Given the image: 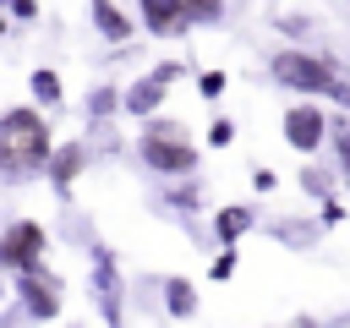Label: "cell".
I'll list each match as a JSON object with an SVG mask.
<instances>
[{
	"mask_svg": "<svg viewBox=\"0 0 350 328\" xmlns=\"http://www.w3.org/2000/svg\"><path fill=\"white\" fill-rule=\"evenodd\" d=\"M301 191H306L312 202H328V197H334V175H328L323 164H306V169H301Z\"/></svg>",
	"mask_w": 350,
	"mask_h": 328,
	"instance_id": "ac0fdd59",
	"label": "cell"
},
{
	"mask_svg": "<svg viewBox=\"0 0 350 328\" xmlns=\"http://www.w3.org/2000/svg\"><path fill=\"white\" fill-rule=\"evenodd\" d=\"M241 268V246H219V257L208 262V284H230Z\"/></svg>",
	"mask_w": 350,
	"mask_h": 328,
	"instance_id": "d6986e66",
	"label": "cell"
},
{
	"mask_svg": "<svg viewBox=\"0 0 350 328\" xmlns=\"http://www.w3.org/2000/svg\"><path fill=\"white\" fill-rule=\"evenodd\" d=\"M88 16H93V33H98L104 44H131V38L142 33V22H137L120 0H88Z\"/></svg>",
	"mask_w": 350,
	"mask_h": 328,
	"instance_id": "8fae6325",
	"label": "cell"
},
{
	"mask_svg": "<svg viewBox=\"0 0 350 328\" xmlns=\"http://www.w3.org/2000/svg\"><path fill=\"white\" fill-rule=\"evenodd\" d=\"M257 224H262L257 219V202H224V208H213V241L219 246H241Z\"/></svg>",
	"mask_w": 350,
	"mask_h": 328,
	"instance_id": "4fadbf2b",
	"label": "cell"
},
{
	"mask_svg": "<svg viewBox=\"0 0 350 328\" xmlns=\"http://www.w3.org/2000/svg\"><path fill=\"white\" fill-rule=\"evenodd\" d=\"M328 120L334 115L323 109V98H295L279 115V137H284V148H295L301 159H312V153L328 148Z\"/></svg>",
	"mask_w": 350,
	"mask_h": 328,
	"instance_id": "8992f818",
	"label": "cell"
},
{
	"mask_svg": "<svg viewBox=\"0 0 350 328\" xmlns=\"http://www.w3.org/2000/svg\"><path fill=\"white\" fill-rule=\"evenodd\" d=\"M224 87H230V71H219V66H208V71H197V93L213 104V98H224Z\"/></svg>",
	"mask_w": 350,
	"mask_h": 328,
	"instance_id": "ffe728a7",
	"label": "cell"
},
{
	"mask_svg": "<svg viewBox=\"0 0 350 328\" xmlns=\"http://www.w3.org/2000/svg\"><path fill=\"white\" fill-rule=\"evenodd\" d=\"M202 142H208V148H230V142H235V120H230V115H213L208 131H202Z\"/></svg>",
	"mask_w": 350,
	"mask_h": 328,
	"instance_id": "44dd1931",
	"label": "cell"
},
{
	"mask_svg": "<svg viewBox=\"0 0 350 328\" xmlns=\"http://www.w3.org/2000/svg\"><path fill=\"white\" fill-rule=\"evenodd\" d=\"M27 93H33L38 109H60V104H66V77H60L55 66H33V71H27Z\"/></svg>",
	"mask_w": 350,
	"mask_h": 328,
	"instance_id": "5bb4252c",
	"label": "cell"
},
{
	"mask_svg": "<svg viewBox=\"0 0 350 328\" xmlns=\"http://www.w3.org/2000/svg\"><path fill=\"white\" fill-rule=\"evenodd\" d=\"M268 77H273L284 93H295V98H328V104L350 109V77H345V66H339L334 55H323V49L284 44V49L268 55Z\"/></svg>",
	"mask_w": 350,
	"mask_h": 328,
	"instance_id": "6da1fadb",
	"label": "cell"
},
{
	"mask_svg": "<svg viewBox=\"0 0 350 328\" xmlns=\"http://www.w3.org/2000/svg\"><path fill=\"white\" fill-rule=\"evenodd\" d=\"M5 279H11V273H0V301H5Z\"/></svg>",
	"mask_w": 350,
	"mask_h": 328,
	"instance_id": "83f0119b",
	"label": "cell"
},
{
	"mask_svg": "<svg viewBox=\"0 0 350 328\" xmlns=\"http://www.w3.org/2000/svg\"><path fill=\"white\" fill-rule=\"evenodd\" d=\"M273 186H279V175H273V169H262V164H257V169H252V191H273Z\"/></svg>",
	"mask_w": 350,
	"mask_h": 328,
	"instance_id": "d4e9b609",
	"label": "cell"
},
{
	"mask_svg": "<svg viewBox=\"0 0 350 328\" xmlns=\"http://www.w3.org/2000/svg\"><path fill=\"white\" fill-rule=\"evenodd\" d=\"M5 33H11V16H5V11H0V38H5Z\"/></svg>",
	"mask_w": 350,
	"mask_h": 328,
	"instance_id": "4316f807",
	"label": "cell"
},
{
	"mask_svg": "<svg viewBox=\"0 0 350 328\" xmlns=\"http://www.w3.org/2000/svg\"><path fill=\"white\" fill-rule=\"evenodd\" d=\"M191 0H137V22H142V33H153V38H180V33H191Z\"/></svg>",
	"mask_w": 350,
	"mask_h": 328,
	"instance_id": "30bf717a",
	"label": "cell"
},
{
	"mask_svg": "<svg viewBox=\"0 0 350 328\" xmlns=\"http://www.w3.org/2000/svg\"><path fill=\"white\" fill-rule=\"evenodd\" d=\"M164 98H170V82H159L153 71H142V77H131V82H126V93H120V115L142 126V120L164 115Z\"/></svg>",
	"mask_w": 350,
	"mask_h": 328,
	"instance_id": "9c48e42d",
	"label": "cell"
},
{
	"mask_svg": "<svg viewBox=\"0 0 350 328\" xmlns=\"http://www.w3.org/2000/svg\"><path fill=\"white\" fill-rule=\"evenodd\" d=\"M44 257H49V230L38 224V219H11L5 230H0V273H33V268H44Z\"/></svg>",
	"mask_w": 350,
	"mask_h": 328,
	"instance_id": "52a82bcc",
	"label": "cell"
},
{
	"mask_svg": "<svg viewBox=\"0 0 350 328\" xmlns=\"http://www.w3.org/2000/svg\"><path fill=\"white\" fill-rule=\"evenodd\" d=\"M55 131L38 104H11L0 109V180H33L49 169Z\"/></svg>",
	"mask_w": 350,
	"mask_h": 328,
	"instance_id": "7a4b0ae2",
	"label": "cell"
},
{
	"mask_svg": "<svg viewBox=\"0 0 350 328\" xmlns=\"http://www.w3.org/2000/svg\"><path fill=\"white\" fill-rule=\"evenodd\" d=\"M345 213H350V208H345L339 197H328V202H317V224H323V230H334V224H345Z\"/></svg>",
	"mask_w": 350,
	"mask_h": 328,
	"instance_id": "603a6c76",
	"label": "cell"
},
{
	"mask_svg": "<svg viewBox=\"0 0 350 328\" xmlns=\"http://www.w3.org/2000/svg\"><path fill=\"white\" fill-rule=\"evenodd\" d=\"M137 164L153 169L159 180H191L197 164H202V148H197V137H191L186 120L153 115V120L137 126Z\"/></svg>",
	"mask_w": 350,
	"mask_h": 328,
	"instance_id": "3957f363",
	"label": "cell"
},
{
	"mask_svg": "<svg viewBox=\"0 0 350 328\" xmlns=\"http://www.w3.org/2000/svg\"><path fill=\"white\" fill-rule=\"evenodd\" d=\"M186 16H191V27H213V22L224 16V0H191Z\"/></svg>",
	"mask_w": 350,
	"mask_h": 328,
	"instance_id": "7402d4cb",
	"label": "cell"
},
{
	"mask_svg": "<svg viewBox=\"0 0 350 328\" xmlns=\"http://www.w3.org/2000/svg\"><path fill=\"white\" fill-rule=\"evenodd\" d=\"M11 16H22V22H33V16H38V0H11Z\"/></svg>",
	"mask_w": 350,
	"mask_h": 328,
	"instance_id": "484cf974",
	"label": "cell"
},
{
	"mask_svg": "<svg viewBox=\"0 0 350 328\" xmlns=\"http://www.w3.org/2000/svg\"><path fill=\"white\" fill-rule=\"evenodd\" d=\"M153 284H159V306H164L170 323H191V317H197L202 295H197V284H191L186 273H159Z\"/></svg>",
	"mask_w": 350,
	"mask_h": 328,
	"instance_id": "7c38bea8",
	"label": "cell"
},
{
	"mask_svg": "<svg viewBox=\"0 0 350 328\" xmlns=\"http://www.w3.org/2000/svg\"><path fill=\"white\" fill-rule=\"evenodd\" d=\"M88 290H93V306L109 328H126V273L115 262V251L104 241L88 246Z\"/></svg>",
	"mask_w": 350,
	"mask_h": 328,
	"instance_id": "277c9868",
	"label": "cell"
},
{
	"mask_svg": "<svg viewBox=\"0 0 350 328\" xmlns=\"http://www.w3.org/2000/svg\"><path fill=\"white\" fill-rule=\"evenodd\" d=\"M11 295H16V312L27 317V323H55L60 312H66V279L44 262V268H33V273H16L11 279Z\"/></svg>",
	"mask_w": 350,
	"mask_h": 328,
	"instance_id": "5b68a950",
	"label": "cell"
},
{
	"mask_svg": "<svg viewBox=\"0 0 350 328\" xmlns=\"http://www.w3.org/2000/svg\"><path fill=\"white\" fill-rule=\"evenodd\" d=\"M345 186H350V169H345Z\"/></svg>",
	"mask_w": 350,
	"mask_h": 328,
	"instance_id": "f1b7e54d",
	"label": "cell"
},
{
	"mask_svg": "<svg viewBox=\"0 0 350 328\" xmlns=\"http://www.w3.org/2000/svg\"><path fill=\"white\" fill-rule=\"evenodd\" d=\"M5 5H11V0H5Z\"/></svg>",
	"mask_w": 350,
	"mask_h": 328,
	"instance_id": "f546056e",
	"label": "cell"
},
{
	"mask_svg": "<svg viewBox=\"0 0 350 328\" xmlns=\"http://www.w3.org/2000/svg\"><path fill=\"white\" fill-rule=\"evenodd\" d=\"M120 93H126V87H115V82H93V93H88V120L104 126L109 115H120Z\"/></svg>",
	"mask_w": 350,
	"mask_h": 328,
	"instance_id": "2e32d148",
	"label": "cell"
},
{
	"mask_svg": "<svg viewBox=\"0 0 350 328\" xmlns=\"http://www.w3.org/2000/svg\"><path fill=\"white\" fill-rule=\"evenodd\" d=\"M88 159H93V153H88V142H82V137H71V142H55L44 180H49V191H55L60 202H71V191H77V180H82Z\"/></svg>",
	"mask_w": 350,
	"mask_h": 328,
	"instance_id": "ba28073f",
	"label": "cell"
},
{
	"mask_svg": "<svg viewBox=\"0 0 350 328\" xmlns=\"http://www.w3.org/2000/svg\"><path fill=\"white\" fill-rule=\"evenodd\" d=\"M148 71H153L159 82H170V87H175V82L186 77V66H180V60H159V66H148Z\"/></svg>",
	"mask_w": 350,
	"mask_h": 328,
	"instance_id": "cb8c5ba5",
	"label": "cell"
},
{
	"mask_svg": "<svg viewBox=\"0 0 350 328\" xmlns=\"http://www.w3.org/2000/svg\"><path fill=\"white\" fill-rule=\"evenodd\" d=\"M268 235L284 241V246H295V251H312L317 235H323V224H317V213L312 219H279V224H268Z\"/></svg>",
	"mask_w": 350,
	"mask_h": 328,
	"instance_id": "9a60e30c",
	"label": "cell"
},
{
	"mask_svg": "<svg viewBox=\"0 0 350 328\" xmlns=\"http://www.w3.org/2000/svg\"><path fill=\"white\" fill-rule=\"evenodd\" d=\"M328 153H334V169L345 175L350 169V115H334L328 120Z\"/></svg>",
	"mask_w": 350,
	"mask_h": 328,
	"instance_id": "e0dca14e",
	"label": "cell"
},
{
	"mask_svg": "<svg viewBox=\"0 0 350 328\" xmlns=\"http://www.w3.org/2000/svg\"><path fill=\"white\" fill-rule=\"evenodd\" d=\"M345 5H350V0H345Z\"/></svg>",
	"mask_w": 350,
	"mask_h": 328,
	"instance_id": "4dcf8cb0",
	"label": "cell"
}]
</instances>
